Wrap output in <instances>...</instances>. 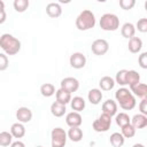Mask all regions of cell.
<instances>
[{
	"label": "cell",
	"mask_w": 147,
	"mask_h": 147,
	"mask_svg": "<svg viewBox=\"0 0 147 147\" xmlns=\"http://www.w3.org/2000/svg\"><path fill=\"white\" fill-rule=\"evenodd\" d=\"M0 47L6 55H15L21 51V41L10 33L0 36Z\"/></svg>",
	"instance_id": "1"
},
{
	"label": "cell",
	"mask_w": 147,
	"mask_h": 147,
	"mask_svg": "<svg viewBox=\"0 0 147 147\" xmlns=\"http://www.w3.org/2000/svg\"><path fill=\"white\" fill-rule=\"evenodd\" d=\"M115 98L116 101H118L121 108L124 110H132L137 105L136 96L130 92L129 88L125 87H119L115 92Z\"/></svg>",
	"instance_id": "2"
},
{
	"label": "cell",
	"mask_w": 147,
	"mask_h": 147,
	"mask_svg": "<svg viewBox=\"0 0 147 147\" xmlns=\"http://www.w3.org/2000/svg\"><path fill=\"white\" fill-rule=\"evenodd\" d=\"M95 22V15L93 14V11L90 9H85L76 18V28L79 31H87L94 28Z\"/></svg>",
	"instance_id": "3"
},
{
	"label": "cell",
	"mask_w": 147,
	"mask_h": 147,
	"mask_svg": "<svg viewBox=\"0 0 147 147\" xmlns=\"http://www.w3.org/2000/svg\"><path fill=\"white\" fill-rule=\"evenodd\" d=\"M100 28L105 31H116L119 28V18L117 15L111 13H106L100 18Z\"/></svg>",
	"instance_id": "4"
},
{
	"label": "cell",
	"mask_w": 147,
	"mask_h": 147,
	"mask_svg": "<svg viewBox=\"0 0 147 147\" xmlns=\"http://www.w3.org/2000/svg\"><path fill=\"white\" fill-rule=\"evenodd\" d=\"M67 132L62 127H55L51 132V144L52 147H64L67 144Z\"/></svg>",
	"instance_id": "5"
},
{
	"label": "cell",
	"mask_w": 147,
	"mask_h": 147,
	"mask_svg": "<svg viewBox=\"0 0 147 147\" xmlns=\"http://www.w3.org/2000/svg\"><path fill=\"white\" fill-rule=\"evenodd\" d=\"M111 125V117L106 115V114H101L92 124V127L95 132H107L110 129Z\"/></svg>",
	"instance_id": "6"
},
{
	"label": "cell",
	"mask_w": 147,
	"mask_h": 147,
	"mask_svg": "<svg viewBox=\"0 0 147 147\" xmlns=\"http://www.w3.org/2000/svg\"><path fill=\"white\" fill-rule=\"evenodd\" d=\"M91 49H92V53L98 55V56H101V55H105L108 49H109V44L106 39H96L92 42V46H91Z\"/></svg>",
	"instance_id": "7"
},
{
	"label": "cell",
	"mask_w": 147,
	"mask_h": 147,
	"mask_svg": "<svg viewBox=\"0 0 147 147\" xmlns=\"http://www.w3.org/2000/svg\"><path fill=\"white\" fill-rule=\"evenodd\" d=\"M60 88H62V90H64L71 94L72 92H76L79 88V82L75 77H65L61 80V87Z\"/></svg>",
	"instance_id": "8"
},
{
	"label": "cell",
	"mask_w": 147,
	"mask_h": 147,
	"mask_svg": "<svg viewBox=\"0 0 147 147\" xmlns=\"http://www.w3.org/2000/svg\"><path fill=\"white\" fill-rule=\"evenodd\" d=\"M69 63L74 69H82L86 64V57L83 53L80 52H75L70 55Z\"/></svg>",
	"instance_id": "9"
},
{
	"label": "cell",
	"mask_w": 147,
	"mask_h": 147,
	"mask_svg": "<svg viewBox=\"0 0 147 147\" xmlns=\"http://www.w3.org/2000/svg\"><path fill=\"white\" fill-rule=\"evenodd\" d=\"M65 123L69 127H79L83 123L82 115L77 111H71L65 116Z\"/></svg>",
	"instance_id": "10"
},
{
	"label": "cell",
	"mask_w": 147,
	"mask_h": 147,
	"mask_svg": "<svg viewBox=\"0 0 147 147\" xmlns=\"http://www.w3.org/2000/svg\"><path fill=\"white\" fill-rule=\"evenodd\" d=\"M16 118L20 123H29L32 119V111L28 107H20L16 110Z\"/></svg>",
	"instance_id": "11"
},
{
	"label": "cell",
	"mask_w": 147,
	"mask_h": 147,
	"mask_svg": "<svg viewBox=\"0 0 147 147\" xmlns=\"http://www.w3.org/2000/svg\"><path fill=\"white\" fill-rule=\"evenodd\" d=\"M102 114H106L110 117L117 114V103L116 101L108 99L102 103Z\"/></svg>",
	"instance_id": "12"
},
{
	"label": "cell",
	"mask_w": 147,
	"mask_h": 147,
	"mask_svg": "<svg viewBox=\"0 0 147 147\" xmlns=\"http://www.w3.org/2000/svg\"><path fill=\"white\" fill-rule=\"evenodd\" d=\"M130 92L134 95L138 96L140 99H145L147 98V86L144 83H139L137 85H133L130 87Z\"/></svg>",
	"instance_id": "13"
},
{
	"label": "cell",
	"mask_w": 147,
	"mask_h": 147,
	"mask_svg": "<svg viewBox=\"0 0 147 147\" xmlns=\"http://www.w3.org/2000/svg\"><path fill=\"white\" fill-rule=\"evenodd\" d=\"M131 125L137 130V129H144L147 126V116L142 114H136L131 118Z\"/></svg>",
	"instance_id": "14"
},
{
	"label": "cell",
	"mask_w": 147,
	"mask_h": 147,
	"mask_svg": "<svg viewBox=\"0 0 147 147\" xmlns=\"http://www.w3.org/2000/svg\"><path fill=\"white\" fill-rule=\"evenodd\" d=\"M46 13L49 17L52 18H56V17H60L61 14H62V8L61 6L57 3V2H49L47 6H46Z\"/></svg>",
	"instance_id": "15"
},
{
	"label": "cell",
	"mask_w": 147,
	"mask_h": 147,
	"mask_svg": "<svg viewBox=\"0 0 147 147\" xmlns=\"http://www.w3.org/2000/svg\"><path fill=\"white\" fill-rule=\"evenodd\" d=\"M102 96H103V94H102L100 88H92V90L88 91V94H87L88 101L94 106H96V105H99L101 102Z\"/></svg>",
	"instance_id": "16"
},
{
	"label": "cell",
	"mask_w": 147,
	"mask_h": 147,
	"mask_svg": "<svg viewBox=\"0 0 147 147\" xmlns=\"http://www.w3.org/2000/svg\"><path fill=\"white\" fill-rule=\"evenodd\" d=\"M25 132H26L25 131V126L20 122L14 123L10 126V134L13 136V138H17V139L23 138L25 136Z\"/></svg>",
	"instance_id": "17"
},
{
	"label": "cell",
	"mask_w": 147,
	"mask_h": 147,
	"mask_svg": "<svg viewBox=\"0 0 147 147\" xmlns=\"http://www.w3.org/2000/svg\"><path fill=\"white\" fill-rule=\"evenodd\" d=\"M127 48L131 53L136 54L139 53L140 49L142 48V40L139 37H132L131 39H129V44H127Z\"/></svg>",
	"instance_id": "18"
},
{
	"label": "cell",
	"mask_w": 147,
	"mask_h": 147,
	"mask_svg": "<svg viewBox=\"0 0 147 147\" xmlns=\"http://www.w3.org/2000/svg\"><path fill=\"white\" fill-rule=\"evenodd\" d=\"M85 100H84V98H82V96H74V98H71V100H70V106H71V109L74 110V111H77V113H79V111H83L84 109H85Z\"/></svg>",
	"instance_id": "19"
},
{
	"label": "cell",
	"mask_w": 147,
	"mask_h": 147,
	"mask_svg": "<svg viewBox=\"0 0 147 147\" xmlns=\"http://www.w3.org/2000/svg\"><path fill=\"white\" fill-rule=\"evenodd\" d=\"M121 33H122V36H123L124 38L131 39V38L134 37V34H136V28H134V25H133L132 23L126 22V23H124V24L122 25V28H121Z\"/></svg>",
	"instance_id": "20"
},
{
	"label": "cell",
	"mask_w": 147,
	"mask_h": 147,
	"mask_svg": "<svg viewBox=\"0 0 147 147\" xmlns=\"http://www.w3.org/2000/svg\"><path fill=\"white\" fill-rule=\"evenodd\" d=\"M55 96H56V102H59V103H62V105L70 103L71 94L68 93L67 91L62 90V88L56 90V92H55Z\"/></svg>",
	"instance_id": "21"
},
{
	"label": "cell",
	"mask_w": 147,
	"mask_h": 147,
	"mask_svg": "<svg viewBox=\"0 0 147 147\" xmlns=\"http://www.w3.org/2000/svg\"><path fill=\"white\" fill-rule=\"evenodd\" d=\"M67 137L74 141V142H78L83 139V131L80 127H70L69 131L67 132Z\"/></svg>",
	"instance_id": "22"
},
{
	"label": "cell",
	"mask_w": 147,
	"mask_h": 147,
	"mask_svg": "<svg viewBox=\"0 0 147 147\" xmlns=\"http://www.w3.org/2000/svg\"><path fill=\"white\" fill-rule=\"evenodd\" d=\"M99 86L102 91H110L115 86V80L109 76H105L99 80Z\"/></svg>",
	"instance_id": "23"
},
{
	"label": "cell",
	"mask_w": 147,
	"mask_h": 147,
	"mask_svg": "<svg viewBox=\"0 0 147 147\" xmlns=\"http://www.w3.org/2000/svg\"><path fill=\"white\" fill-rule=\"evenodd\" d=\"M65 105H62V103H59V102H53L51 105V113L53 116L55 117H62L64 114H65Z\"/></svg>",
	"instance_id": "24"
},
{
	"label": "cell",
	"mask_w": 147,
	"mask_h": 147,
	"mask_svg": "<svg viewBox=\"0 0 147 147\" xmlns=\"http://www.w3.org/2000/svg\"><path fill=\"white\" fill-rule=\"evenodd\" d=\"M140 83V75L136 70H127L126 74V85L130 87L133 85H137Z\"/></svg>",
	"instance_id": "25"
},
{
	"label": "cell",
	"mask_w": 147,
	"mask_h": 147,
	"mask_svg": "<svg viewBox=\"0 0 147 147\" xmlns=\"http://www.w3.org/2000/svg\"><path fill=\"white\" fill-rule=\"evenodd\" d=\"M55 92H56L55 86L53 84H51V83H45V84H42L40 86V93L45 98H51L52 95L55 94Z\"/></svg>",
	"instance_id": "26"
},
{
	"label": "cell",
	"mask_w": 147,
	"mask_h": 147,
	"mask_svg": "<svg viewBox=\"0 0 147 147\" xmlns=\"http://www.w3.org/2000/svg\"><path fill=\"white\" fill-rule=\"evenodd\" d=\"M110 144L114 146V147H122L125 142V138L119 133V132H114L110 134Z\"/></svg>",
	"instance_id": "27"
},
{
	"label": "cell",
	"mask_w": 147,
	"mask_h": 147,
	"mask_svg": "<svg viewBox=\"0 0 147 147\" xmlns=\"http://www.w3.org/2000/svg\"><path fill=\"white\" fill-rule=\"evenodd\" d=\"M115 122H116V124H117L119 127H122V126H124V125H126V124H130L131 118H130V116H129L126 113H119V114H116Z\"/></svg>",
	"instance_id": "28"
},
{
	"label": "cell",
	"mask_w": 147,
	"mask_h": 147,
	"mask_svg": "<svg viewBox=\"0 0 147 147\" xmlns=\"http://www.w3.org/2000/svg\"><path fill=\"white\" fill-rule=\"evenodd\" d=\"M11 142H13V136L10 134V132L8 131L0 132V146L7 147V146H10Z\"/></svg>",
	"instance_id": "29"
},
{
	"label": "cell",
	"mask_w": 147,
	"mask_h": 147,
	"mask_svg": "<svg viewBox=\"0 0 147 147\" xmlns=\"http://www.w3.org/2000/svg\"><path fill=\"white\" fill-rule=\"evenodd\" d=\"M14 9L17 11V13H24L28 8H29V0H15L14 1Z\"/></svg>",
	"instance_id": "30"
},
{
	"label": "cell",
	"mask_w": 147,
	"mask_h": 147,
	"mask_svg": "<svg viewBox=\"0 0 147 147\" xmlns=\"http://www.w3.org/2000/svg\"><path fill=\"white\" fill-rule=\"evenodd\" d=\"M126 74H127V70L125 69H122L119 71H117L116 74V77H115V84H118L121 86H125L126 85Z\"/></svg>",
	"instance_id": "31"
},
{
	"label": "cell",
	"mask_w": 147,
	"mask_h": 147,
	"mask_svg": "<svg viewBox=\"0 0 147 147\" xmlns=\"http://www.w3.org/2000/svg\"><path fill=\"white\" fill-rule=\"evenodd\" d=\"M121 129H122L121 134H122L124 138H132V137H134V134H136V129L131 125V123H130V124H126V125H124V126H122Z\"/></svg>",
	"instance_id": "32"
},
{
	"label": "cell",
	"mask_w": 147,
	"mask_h": 147,
	"mask_svg": "<svg viewBox=\"0 0 147 147\" xmlns=\"http://www.w3.org/2000/svg\"><path fill=\"white\" fill-rule=\"evenodd\" d=\"M134 28H136V30H138L139 32H142V33L147 32V18H146V17L140 18V20L137 22V24H136Z\"/></svg>",
	"instance_id": "33"
},
{
	"label": "cell",
	"mask_w": 147,
	"mask_h": 147,
	"mask_svg": "<svg viewBox=\"0 0 147 147\" xmlns=\"http://www.w3.org/2000/svg\"><path fill=\"white\" fill-rule=\"evenodd\" d=\"M136 5V1L134 0H119V7L124 10H129V9H132Z\"/></svg>",
	"instance_id": "34"
},
{
	"label": "cell",
	"mask_w": 147,
	"mask_h": 147,
	"mask_svg": "<svg viewBox=\"0 0 147 147\" xmlns=\"http://www.w3.org/2000/svg\"><path fill=\"white\" fill-rule=\"evenodd\" d=\"M9 65L8 56L5 53H0V71H5Z\"/></svg>",
	"instance_id": "35"
},
{
	"label": "cell",
	"mask_w": 147,
	"mask_h": 147,
	"mask_svg": "<svg viewBox=\"0 0 147 147\" xmlns=\"http://www.w3.org/2000/svg\"><path fill=\"white\" fill-rule=\"evenodd\" d=\"M138 62H139V65H140L142 69H147V53H146V52H142V53L139 55Z\"/></svg>",
	"instance_id": "36"
},
{
	"label": "cell",
	"mask_w": 147,
	"mask_h": 147,
	"mask_svg": "<svg viewBox=\"0 0 147 147\" xmlns=\"http://www.w3.org/2000/svg\"><path fill=\"white\" fill-rule=\"evenodd\" d=\"M139 110H140V114L147 116V98L141 99V101L139 103Z\"/></svg>",
	"instance_id": "37"
},
{
	"label": "cell",
	"mask_w": 147,
	"mask_h": 147,
	"mask_svg": "<svg viewBox=\"0 0 147 147\" xmlns=\"http://www.w3.org/2000/svg\"><path fill=\"white\" fill-rule=\"evenodd\" d=\"M10 147H25V145H24V142H22L21 140H16V141L11 142Z\"/></svg>",
	"instance_id": "38"
},
{
	"label": "cell",
	"mask_w": 147,
	"mask_h": 147,
	"mask_svg": "<svg viewBox=\"0 0 147 147\" xmlns=\"http://www.w3.org/2000/svg\"><path fill=\"white\" fill-rule=\"evenodd\" d=\"M6 20H7V14H6V11H5V10L0 11V24L5 23Z\"/></svg>",
	"instance_id": "39"
},
{
	"label": "cell",
	"mask_w": 147,
	"mask_h": 147,
	"mask_svg": "<svg viewBox=\"0 0 147 147\" xmlns=\"http://www.w3.org/2000/svg\"><path fill=\"white\" fill-rule=\"evenodd\" d=\"M5 10V2L2 0H0V11Z\"/></svg>",
	"instance_id": "40"
},
{
	"label": "cell",
	"mask_w": 147,
	"mask_h": 147,
	"mask_svg": "<svg viewBox=\"0 0 147 147\" xmlns=\"http://www.w3.org/2000/svg\"><path fill=\"white\" fill-rule=\"evenodd\" d=\"M132 147H146L145 145H142V144H134Z\"/></svg>",
	"instance_id": "41"
},
{
	"label": "cell",
	"mask_w": 147,
	"mask_h": 147,
	"mask_svg": "<svg viewBox=\"0 0 147 147\" xmlns=\"http://www.w3.org/2000/svg\"><path fill=\"white\" fill-rule=\"evenodd\" d=\"M36 147H44V146H36Z\"/></svg>",
	"instance_id": "42"
}]
</instances>
